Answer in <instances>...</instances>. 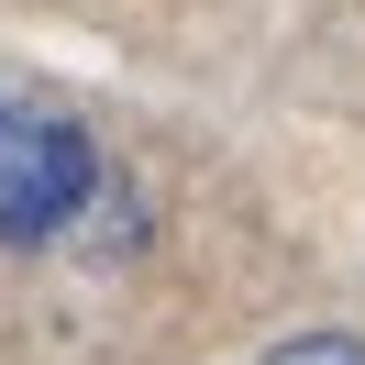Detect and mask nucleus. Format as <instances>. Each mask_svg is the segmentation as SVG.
I'll return each instance as SVG.
<instances>
[{
	"instance_id": "f03ea898",
	"label": "nucleus",
	"mask_w": 365,
	"mask_h": 365,
	"mask_svg": "<svg viewBox=\"0 0 365 365\" xmlns=\"http://www.w3.org/2000/svg\"><path fill=\"white\" fill-rule=\"evenodd\" d=\"M266 365H365V343H354V332H288Z\"/></svg>"
},
{
	"instance_id": "f257e3e1",
	"label": "nucleus",
	"mask_w": 365,
	"mask_h": 365,
	"mask_svg": "<svg viewBox=\"0 0 365 365\" xmlns=\"http://www.w3.org/2000/svg\"><path fill=\"white\" fill-rule=\"evenodd\" d=\"M111 188L100 144L67 111H34V100H0V255H45L89 222V200Z\"/></svg>"
}]
</instances>
